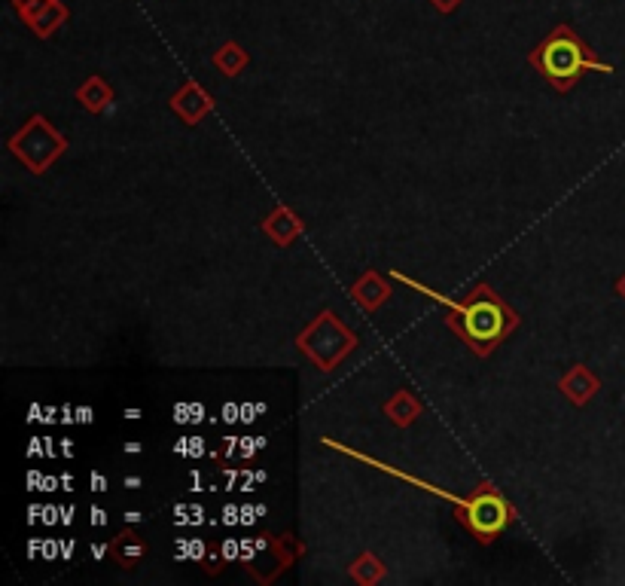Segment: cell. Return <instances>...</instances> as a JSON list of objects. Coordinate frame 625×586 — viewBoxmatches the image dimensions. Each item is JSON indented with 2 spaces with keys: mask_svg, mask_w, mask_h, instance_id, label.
Masks as SVG:
<instances>
[{
  "mask_svg": "<svg viewBox=\"0 0 625 586\" xmlns=\"http://www.w3.org/2000/svg\"><path fill=\"white\" fill-rule=\"evenodd\" d=\"M449 324L479 358H488L519 327V315L491 287L479 284L470 290V297L458 306V315H452Z\"/></svg>",
  "mask_w": 625,
  "mask_h": 586,
  "instance_id": "cell-1",
  "label": "cell"
},
{
  "mask_svg": "<svg viewBox=\"0 0 625 586\" xmlns=\"http://www.w3.org/2000/svg\"><path fill=\"white\" fill-rule=\"evenodd\" d=\"M531 68H537L546 83L558 92H571L574 83L586 74V71H610L607 65H601L592 55V49L574 34V28L558 25L552 28V34L528 55Z\"/></svg>",
  "mask_w": 625,
  "mask_h": 586,
  "instance_id": "cell-2",
  "label": "cell"
},
{
  "mask_svg": "<svg viewBox=\"0 0 625 586\" xmlns=\"http://www.w3.org/2000/svg\"><path fill=\"white\" fill-rule=\"evenodd\" d=\"M296 345L318 370L330 373L357 348V333L345 321H339L336 312L324 309V312H318L315 321H308V327L296 336Z\"/></svg>",
  "mask_w": 625,
  "mask_h": 586,
  "instance_id": "cell-3",
  "label": "cell"
},
{
  "mask_svg": "<svg viewBox=\"0 0 625 586\" xmlns=\"http://www.w3.org/2000/svg\"><path fill=\"white\" fill-rule=\"evenodd\" d=\"M10 153L31 171V174H46L61 156L68 150V138L61 135L46 116L34 113L31 120L16 132L10 135Z\"/></svg>",
  "mask_w": 625,
  "mask_h": 586,
  "instance_id": "cell-4",
  "label": "cell"
},
{
  "mask_svg": "<svg viewBox=\"0 0 625 586\" xmlns=\"http://www.w3.org/2000/svg\"><path fill=\"white\" fill-rule=\"evenodd\" d=\"M458 519L467 525V529L476 535V541L491 544L500 532L507 529L513 510L507 504V498L500 495L494 486H479L461 507H458Z\"/></svg>",
  "mask_w": 625,
  "mask_h": 586,
  "instance_id": "cell-5",
  "label": "cell"
},
{
  "mask_svg": "<svg viewBox=\"0 0 625 586\" xmlns=\"http://www.w3.org/2000/svg\"><path fill=\"white\" fill-rule=\"evenodd\" d=\"M171 110L180 116L186 126H199L205 116L214 110V98L205 92V86H199L196 80H186L174 95H171Z\"/></svg>",
  "mask_w": 625,
  "mask_h": 586,
  "instance_id": "cell-6",
  "label": "cell"
},
{
  "mask_svg": "<svg viewBox=\"0 0 625 586\" xmlns=\"http://www.w3.org/2000/svg\"><path fill=\"white\" fill-rule=\"evenodd\" d=\"M391 297V284L379 275V272H363L354 284H351V300L363 309V312H375L382 309Z\"/></svg>",
  "mask_w": 625,
  "mask_h": 586,
  "instance_id": "cell-7",
  "label": "cell"
},
{
  "mask_svg": "<svg viewBox=\"0 0 625 586\" xmlns=\"http://www.w3.org/2000/svg\"><path fill=\"white\" fill-rule=\"evenodd\" d=\"M558 388H561V394H565L574 406H586V403L598 394L601 379H598L589 367L577 364V367H571L565 376H561Z\"/></svg>",
  "mask_w": 625,
  "mask_h": 586,
  "instance_id": "cell-8",
  "label": "cell"
},
{
  "mask_svg": "<svg viewBox=\"0 0 625 586\" xmlns=\"http://www.w3.org/2000/svg\"><path fill=\"white\" fill-rule=\"evenodd\" d=\"M302 220L287 208V205H278L266 220H263V232L278 245V248H290L299 236H302Z\"/></svg>",
  "mask_w": 625,
  "mask_h": 586,
  "instance_id": "cell-9",
  "label": "cell"
},
{
  "mask_svg": "<svg viewBox=\"0 0 625 586\" xmlns=\"http://www.w3.org/2000/svg\"><path fill=\"white\" fill-rule=\"evenodd\" d=\"M77 101L89 110V113H104L113 107V89L104 77L92 74L77 86Z\"/></svg>",
  "mask_w": 625,
  "mask_h": 586,
  "instance_id": "cell-10",
  "label": "cell"
},
{
  "mask_svg": "<svg viewBox=\"0 0 625 586\" xmlns=\"http://www.w3.org/2000/svg\"><path fill=\"white\" fill-rule=\"evenodd\" d=\"M385 416L397 425V428H409L418 416H421V400L409 391H397L388 403H385Z\"/></svg>",
  "mask_w": 625,
  "mask_h": 586,
  "instance_id": "cell-11",
  "label": "cell"
},
{
  "mask_svg": "<svg viewBox=\"0 0 625 586\" xmlns=\"http://www.w3.org/2000/svg\"><path fill=\"white\" fill-rule=\"evenodd\" d=\"M247 62H250V55H247L235 40L223 43V46L214 52V68H217L223 77H238V74L247 68Z\"/></svg>",
  "mask_w": 625,
  "mask_h": 586,
  "instance_id": "cell-12",
  "label": "cell"
},
{
  "mask_svg": "<svg viewBox=\"0 0 625 586\" xmlns=\"http://www.w3.org/2000/svg\"><path fill=\"white\" fill-rule=\"evenodd\" d=\"M348 571H351V577H354L360 586H372V583H379V580L385 577V565H382V559L375 556V553L357 556L354 565H351Z\"/></svg>",
  "mask_w": 625,
  "mask_h": 586,
  "instance_id": "cell-13",
  "label": "cell"
},
{
  "mask_svg": "<svg viewBox=\"0 0 625 586\" xmlns=\"http://www.w3.org/2000/svg\"><path fill=\"white\" fill-rule=\"evenodd\" d=\"M110 553H113L122 565H129V568H132V562H138V559L147 553V547L138 541L135 532H122L119 538L110 541Z\"/></svg>",
  "mask_w": 625,
  "mask_h": 586,
  "instance_id": "cell-14",
  "label": "cell"
},
{
  "mask_svg": "<svg viewBox=\"0 0 625 586\" xmlns=\"http://www.w3.org/2000/svg\"><path fill=\"white\" fill-rule=\"evenodd\" d=\"M68 19V10H65V4H61V0H55L52 7H46L34 22H31V28H34V34L37 37H52L58 28H61V22Z\"/></svg>",
  "mask_w": 625,
  "mask_h": 586,
  "instance_id": "cell-15",
  "label": "cell"
},
{
  "mask_svg": "<svg viewBox=\"0 0 625 586\" xmlns=\"http://www.w3.org/2000/svg\"><path fill=\"white\" fill-rule=\"evenodd\" d=\"M55 4V0H13V7H16V13H19V19L22 22H34L46 7H52Z\"/></svg>",
  "mask_w": 625,
  "mask_h": 586,
  "instance_id": "cell-16",
  "label": "cell"
},
{
  "mask_svg": "<svg viewBox=\"0 0 625 586\" xmlns=\"http://www.w3.org/2000/svg\"><path fill=\"white\" fill-rule=\"evenodd\" d=\"M202 443H205L202 437H186V455H190V458L205 455V446H202Z\"/></svg>",
  "mask_w": 625,
  "mask_h": 586,
  "instance_id": "cell-17",
  "label": "cell"
},
{
  "mask_svg": "<svg viewBox=\"0 0 625 586\" xmlns=\"http://www.w3.org/2000/svg\"><path fill=\"white\" fill-rule=\"evenodd\" d=\"M430 4H433L436 10H440L443 16H449V13H455V10L464 4V0H430Z\"/></svg>",
  "mask_w": 625,
  "mask_h": 586,
  "instance_id": "cell-18",
  "label": "cell"
},
{
  "mask_svg": "<svg viewBox=\"0 0 625 586\" xmlns=\"http://www.w3.org/2000/svg\"><path fill=\"white\" fill-rule=\"evenodd\" d=\"M77 422H80V425H92V422H95V409H92V406H80V409H77Z\"/></svg>",
  "mask_w": 625,
  "mask_h": 586,
  "instance_id": "cell-19",
  "label": "cell"
},
{
  "mask_svg": "<svg viewBox=\"0 0 625 586\" xmlns=\"http://www.w3.org/2000/svg\"><path fill=\"white\" fill-rule=\"evenodd\" d=\"M257 516H260V510H257V507H247V504L241 507V522H244V525H254V522H257Z\"/></svg>",
  "mask_w": 625,
  "mask_h": 586,
  "instance_id": "cell-20",
  "label": "cell"
},
{
  "mask_svg": "<svg viewBox=\"0 0 625 586\" xmlns=\"http://www.w3.org/2000/svg\"><path fill=\"white\" fill-rule=\"evenodd\" d=\"M235 556H241V547H238L235 538H229V541L223 544V559H235Z\"/></svg>",
  "mask_w": 625,
  "mask_h": 586,
  "instance_id": "cell-21",
  "label": "cell"
},
{
  "mask_svg": "<svg viewBox=\"0 0 625 586\" xmlns=\"http://www.w3.org/2000/svg\"><path fill=\"white\" fill-rule=\"evenodd\" d=\"M89 483H92V492H107V477L104 474H92Z\"/></svg>",
  "mask_w": 625,
  "mask_h": 586,
  "instance_id": "cell-22",
  "label": "cell"
},
{
  "mask_svg": "<svg viewBox=\"0 0 625 586\" xmlns=\"http://www.w3.org/2000/svg\"><path fill=\"white\" fill-rule=\"evenodd\" d=\"M238 510H241V507H235V504H229V507L223 510V513H226V516H223V522H226V525H235V522H241V516H235Z\"/></svg>",
  "mask_w": 625,
  "mask_h": 586,
  "instance_id": "cell-23",
  "label": "cell"
},
{
  "mask_svg": "<svg viewBox=\"0 0 625 586\" xmlns=\"http://www.w3.org/2000/svg\"><path fill=\"white\" fill-rule=\"evenodd\" d=\"M190 422H205V406L202 403H193L190 406Z\"/></svg>",
  "mask_w": 625,
  "mask_h": 586,
  "instance_id": "cell-24",
  "label": "cell"
},
{
  "mask_svg": "<svg viewBox=\"0 0 625 586\" xmlns=\"http://www.w3.org/2000/svg\"><path fill=\"white\" fill-rule=\"evenodd\" d=\"M223 416H226L223 422H235V416H241V406H238V403H229V406L223 409Z\"/></svg>",
  "mask_w": 625,
  "mask_h": 586,
  "instance_id": "cell-25",
  "label": "cell"
},
{
  "mask_svg": "<svg viewBox=\"0 0 625 586\" xmlns=\"http://www.w3.org/2000/svg\"><path fill=\"white\" fill-rule=\"evenodd\" d=\"M92 525H98V529H101V525H107V513L101 507H92Z\"/></svg>",
  "mask_w": 625,
  "mask_h": 586,
  "instance_id": "cell-26",
  "label": "cell"
},
{
  "mask_svg": "<svg viewBox=\"0 0 625 586\" xmlns=\"http://www.w3.org/2000/svg\"><path fill=\"white\" fill-rule=\"evenodd\" d=\"M235 443H238L235 437H226V440H223V449H220V455H223V458H226V455H232V452H235Z\"/></svg>",
  "mask_w": 625,
  "mask_h": 586,
  "instance_id": "cell-27",
  "label": "cell"
},
{
  "mask_svg": "<svg viewBox=\"0 0 625 586\" xmlns=\"http://www.w3.org/2000/svg\"><path fill=\"white\" fill-rule=\"evenodd\" d=\"M43 513H46V516H43V522H46V525H52V522H55V513H58V507L46 504V507H43Z\"/></svg>",
  "mask_w": 625,
  "mask_h": 586,
  "instance_id": "cell-28",
  "label": "cell"
},
{
  "mask_svg": "<svg viewBox=\"0 0 625 586\" xmlns=\"http://www.w3.org/2000/svg\"><path fill=\"white\" fill-rule=\"evenodd\" d=\"M107 553H110V544H95V547H92V556H95V559H101V556H107Z\"/></svg>",
  "mask_w": 625,
  "mask_h": 586,
  "instance_id": "cell-29",
  "label": "cell"
},
{
  "mask_svg": "<svg viewBox=\"0 0 625 586\" xmlns=\"http://www.w3.org/2000/svg\"><path fill=\"white\" fill-rule=\"evenodd\" d=\"M43 556H46V559H55V556H58V550H55V541H46V547H43Z\"/></svg>",
  "mask_w": 625,
  "mask_h": 586,
  "instance_id": "cell-30",
  "label": "cell"
},
{
  "mask_svg": "<svg viewBox=\"0 0 625 586\" xmlns=\"http://www.w3.org/2000/svg\"><path fill=\"white\" fill-rule=\"evenodd\" d=\"M61 455H65V458H71V455H74V446H71V440H61Z\"/></svg>",
  "mask_w": 625,
  "mask_h": 586,
  "instance_id": "cell-31",
  "label": "cell"
},
{
  "mask_svg": "<svg viewBox=\"0 0 625 586\" xmlns=\"http://www.w3.org/2000/svg\"><path fill=\"white\" fill-rule=\"evenodd\" d=\"M122 449L129 452V455H138V452H141V443H125Z\"/></svg>",
  "mask_w": 625,
  "mask_h": 586,
  "instance_id": "cell-32",
  "label": "cell"
},
{
  "mask_svg": "<svg viewBox=\"0 0 625 586\" xmlns=\"http://www.w3.org/2000/svg\"><path fill=\"white\" fill-rule=\"evenodd\" d=\"M40 443H43V440H31V449H28V455H40V452H46V449H40Z\"/></svg>",
  "mask_w": 625,
  "mask_h": 586,
  "instance_id": "cell-33",
  "label": "cell"
},
{
  "mask_svg": "<svg viewBox=\"0 0 625 586\" xmlns=\"http://www.w3.org/2000/svg\"><path fill=\"white\" fill-rule=\"evenodd\" d=\"M174 452H177V455H186V437H180V440L174 443Z\"/></svg>",
  "mask_w": 625,
  "mask_h": 586,
  "instance_id": "cell-34",
  "label": "cell"
},
{
  "mask_svg": "<svg viewBox=\"0 0 625 586\" xmlns=\"http://www.w3.org/2000/svg\"><path fill=\"white\" fill-rule=\"evenodd\" d=\"M125 519H129V522H141L144 516H141L138 510H129V513H125Z\"/></svg>",
  "mask_w": 625,
  "mask_h": 586,
  "instance_id": "cell-35",
  "label": "cell"
},
{
  "mask_svg": "<svg viewBox=\"0 0 625 586\" xmlns=\"http://www.w3.org/2000/svg\"><path fill=\"white\" fill-rule=\"evenodd\" d=\"M616 293H619V297L625 300V275H622V278L616 281Z\"/></svg>",
  "mask_w": 625,
  "mask_h": 586,
  "instance_id": "cell-36",
  "label": "cell"
},
{
  "mask_svg": "<svg viewBox=\"0 0 625 586\" xmlns=\"http://www.w3.org/2000/svg\"><path fill=\"white\" fill-rule=\"evenodd\" d=\"M125 419H141V409H125Z\"/></svg>",
  "mask_w": 625,
  "mask_h": 586,
  "instance_id": "cell-37",
  "label": "cell"
},
{
  "mask_svg": "<svg viewBox=\"0 0 625 586\" xmlns=\"http://www.w3.org/2000/svg\"><path fill=\"white\" fill-rule=\"evenodd\" d=\"M125 486H129V489H138V486H141V477H129V480H125Z\"/></svg>",
  "mask_w": 625,
  "mask_h": 586,
  "instance_id": "cell-38",
  "label": "cell"
}]
</instances>
